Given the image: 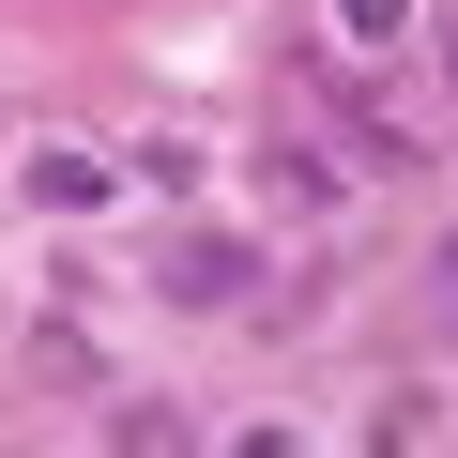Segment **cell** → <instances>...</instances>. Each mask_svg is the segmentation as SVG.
<instances>
[{
    "instance_id": "6da1fadb",
    "label": "cell",
    "mask_w": 458,
    "mask_h": 458,
    "mask_svg": "<svg viewBox=\"0 0 458 458\" xmlns=\"http://www.w3.org/2000/svg\"><path fill=\"white\" fill-rule=\"evenodd\" d=\"M153 291H168V306H245V291H260V245H229V229H183V245L153 260Z\"/></svg>"
},
{
    "instance_id": "7a4b0ae2",
    "label": "cell",
    "mask_w": 458,
    "mask_h": 458,
    "mask_svg": "<svg viewBox=\"0 0 458 458\" xmlns=\"http://www.w3.org/2000/svg\"><path fill=\"white\" fill-rule=\"evenodd\" d=\"M107 458H199V428H183V412H168V397H138V412H123V428H107Z\"/></svg>"
},
{
    "instance_id": "3957f363",
    "label": "cell",
    "mask_w": 458,
    "mask_h": 458,
    "mask_svg": "<svg viewBox=\"0 0 458 458\" xmlns=\"http://www.w3.org/2000/svg\"><path fill=\"white\" fill-rule=\"evenodd\" d=\"M31 199H47V214H92L107 168H92V153H31Z\"/></svg>"
},
{
    "instance_id": "277c9868",
    "label": "cell",
    "mask_w": 458,
    "mask_h": 458,
    "mask_svg": "<svg viewBox=\"0 0 458 458\" xmlns=\"http://www.w3.org/2000/svg\"><path fill=\"white\" fill-rule=\"evenodd\" d=\"M260 183H276L291 214H321V199H336V168H321V153H260Z\"/></svg>"
},
{
    "instance_id": "5b68a950",
    "label": "cell",
    "mask_w": 458,
    "mask_h": 458,
    "mask_svg": "<svg viewBox=\"0 0 458 458\" xmlns=\"http://www.w3.org/2000/svg\"><path fill=\"white\" fill-rule=\"evenodd\" d=\"M31 382H92V336L77 321H31Z\"/></svg>"
},
{
    "instance_id": "8992f818",
    "label": "cell",
    "mask_w": 458,
    "mask_h": 458,
    "mask_svg": "<svg viewBox=\"0 0 458 458\" xmlns=\"http://www.w3.org/2000/svg\"><path fill=\"white\" fill-rule=\"evenodd\" d=\"M336 31H352V47H397V31H412V0H336Z\"/></svg>"
},
{
    "instance_id": "52a82bcc",
    "label": "cell",
    "mask_w": 458,
    "mask_h": 458,
    "mask_svg": "<svg viewBox=\"0 0 458 458\" xmlns=\"http://www.w3.org/2000/svg\"><path fill=\"white\" fill-rule=\"evenodd\" d=\"M229 458H306V443H291V428H245V443H229Z\"/></svg>"
},
{
    "instance_id": "ba28073f",
    "label": "cell",
    "mask_w": 458,
    "mask_h": 458,
    "mask_svg": "<svg viewBox=\"0 0 458 458\" xmlns=\"http://www.w3.org/2000/svg\"><path fill=\"white\" fill-rule=\"evenodd\" d=\"M443 321H458V245H443Z\"/></svg>"
},
{
    "instance_id": "9c48e42d",
    "label": "cell",
    "mask_w": 458,
    "mask_h": 458,
    "mask_svg": "<svg viewBox=\"0 0 458 458\" xmlns=\"http://www.w3.org/2000/svg\"><path fill=\"white\" fill-rule=\"evenodd\" d=\"M443 77H458V31H443Z\"/></svg>"
},
{
    "instance_id": "30bf717a",
    "label": "cell",
    "mask_w": 458,
    "mask_h": 458,
    "mask_svg": "<svg viewBox=\"0 0 458 458\" xmlns=\"http://www.w3.org/2000/svg\"><path fill=\"white\" fill-rule=\"evenodd\" d=\"M0 153H16V138H0Z\"/></svg>"
}]
</instances>
